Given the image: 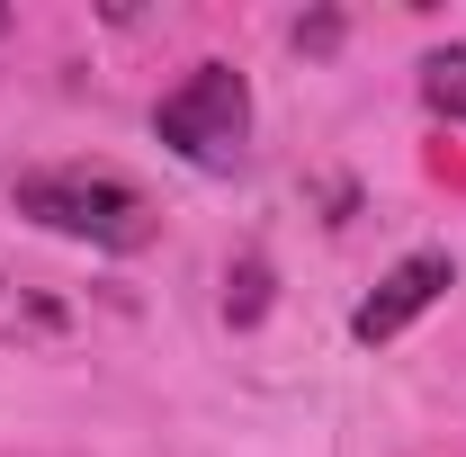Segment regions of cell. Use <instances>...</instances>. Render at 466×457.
<instances>
[{
    "instance_id": "obj_1",
    "label": "cell",
    "mask_w": 466,
    "mask_h": 457,
    "mask_svg": "<svg viewBox=\"0 0 466 457\" xmlns=\"http://www.w3.org/2000/svg\"><path fill=\"white\" fill-rule=\"evenodd\" d=\"M18 216H36L46 233H72L90 251H144L153 242V198L116 171H90V162L18 179Z\"/></svg>"
},
{
    "instance_id": "obj_2",
    "label": "cell",
    "mask_w": 466,
    "mask_h": 457,
    "mask_svg": "<svg viewBox=\"0 0 466 457\" xmlns=\"http://www.w3.org/2000/svg\"><path fill=\"white\" fill-rule=\"evenodd\" d=\"M153 135L171 144L179 162H198V171H233V162H242V135H251V90H242V72H233V63H198L171 99L153 108Z\"/></svg>"
},
{
    "instance_id": "obj_3",
    "label": "cell",
    "mask_w": 466,
    "mask_h": 457,
    "mask_svg": "<svg viewBox=\"0 0 466 457\" xmlns=\"http://www.w3.org/2000/svg\"><path fill=\"white\" fill-rule=\"evenodd\" d=\"M440 287H458V260H449V251H412V260H395V269L377 279V296L350 314V332H359L368 350L395 341L412 314H431V305H440Z\"/></svg>"
},
{
    "instance_id": "obj_4",
    "label": "cell",
    "mask_w": 466,
    "mask_h": 457,
    "mask_svg": "<svg viewBox=\"0 0 466 457\" xmlns=\"http://www.w3.org/2000/svg\"><path fill=\"white\" fill-rule=\"evenodd\" d=\"M421 99H431L440 117H466V46H449V55L421 63Z\"/></svg>"
},
{
    "instance_id": "obj_5",
    "label": "cell",
    "mask_w": 466,
    "mask_h": 457,
    "mask_svg": "<svg viewBox=\"0 0 466 457\" xmlns=\"http://www.w3.org/2000/svg\"><path fill=\"white\" fill-rule=\"evenodd\" d=\"M296 46H314V55H332V46H341V18H305V27H296Z\"/></svg>"
},
{
    "instance_id": "obj_6",
    "label": "cell",
    "mask_w": 466,
    "mask_h": 457,
    "mask_svg": "<svg viewBox=\"0 0 466 457\" xmlns=\"http://www.w3.org/2000/svg\"><path fill=\"white\" fill-rule=\"evenodd\" d=\"M0 27H9V9H0Z\"/></svg>"
}]
</instances>
